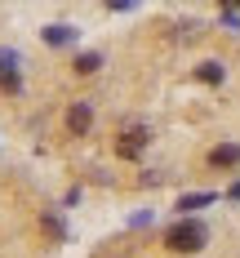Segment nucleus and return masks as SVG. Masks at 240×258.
Returning <instances> with one entry per match:
<instances>
[{"instance_id":"7","label":"nucleus","mask_w":240,"mask_h":258,"mask_svg":"<svg viewBox=\"0 0 240 258\" xmlns=\"http://www.w3.org/2000/svg\"><path fill=\"white\" fill-rule=\"evenodd\" d=\"M0 89H9V94H18V89H23V80H18L14 67H0Z\"/></svg>"},{"instance_id":"8","label":"nucleus","mask_w":240,"mask_h":258,"mask_svg":"<svg viewBox=\"0 0 240 258\" xmlns=\"http://www.w3.org/2000/svg\"><path fill=\"white\" fill-rule=\"evenodd\" d=\"M209 201H213V191H196V196H183L178 209H200V205H209Z\"/></svg>"},{"instance_id":"9","label":"nucleus","mask_w":240,"mask_h":258,"mask_svg":"<svg viewBox=\"0 0 240 258\" xmlns=\"http://www.w3.org/2000/svg\"><path fill=\"white\" fill-rule=\"evenodd\" d=\"M76 72H80V76L98 72V53H80V58H76Z\"/></svg>"},{"instance_id":"4","label":"nucleus","mask_w":240,"mask_h":258,"mask_svg":"<svg viewBox=\"0 0 240 258\" xmlns=\"http://www.w3.org/2000/svg\"><path fill=\"white\" fill-rule=\"evenodd\" d=\"M89 120H94L89 103H76L71 111H67V125H71V134H85V129H89Z\"/></svg>"},{"instance_id":"5","label":"nucleus","mask_w":240,"mask_h":258,"mask_svg":"<svg viewBox=\"0 0 240 258\" xmlns=\"http://www.w3.org/2000/svg\"><path fill=\"white\" fill-rule=\"evenodd\" d=\"M45 40H49V45H71L76 31H71L67 23H53V27H45Z\"/></svg>"},{"instance_id":"2","label":"nucleus","mask_w":240,"mask_h":258,"mask_svg":"<svg viewBox=\"0 0 240 258\" xmlns=\"http://www.w3.org/2000/svg\"><path fill=\"white\" fill-rule=\"evenodd\" d=\"M142 147H147V129H142V125H129L125 134H120V138H116V152L125 156V160H133V156L142 152Z\"/></svg>"},{"instance_id":"3","label":"nucleus","mask_w":240,"mask_h":258,"mask_svg":"<svg viewBox=\"0 0 240 258\" xmlns=\"http://www.w3.org/2000/svg\"><path fill=\"white\" fill-rule=\"evenodd\" d=\"M209 165H213V169H231V165H240V147H236V143L213 147V152H209Z\"/></svg>"},{"instance_id":"1","label":"nucleus","mask_w":240,"mask_h":258,"mask_svg":"<svg viewBox=\"0 0 240 258\" xmlns=\"http://www.w3.org/2000/svg\"><path fill=\"white\" fill-rule=\"evenodd\" d=\"M205 223H196V218H183V223H174L169 236H165V245L174 249V254H196V249H205Z\"/></svg>"},{"instance_id":"6","label":"nucleus","mask_w":240,"mask_h":258,"mask_svg":"<svg viewBox=\"0 0 240 258\" xmlns=\"http://www.w3.org/2000/svg\"><path fill=\"white\" fill-rule=\"evenodd\" d=\"M196 80H205V85H218V80H222V67H218V62H200V67H196Z\"/></svg>"},{"instance_id":"10","label":"nucleus","mask_w":240,"mask_h":258,"mask_svg":"<svg viewBox=\"0 0 240 258\" xmlns=\"http://www.w3.org/2000/svg\"><path fill=\"white\" fill-rule=\"evenodd\" d=\"M45 232H49V236H58V240H62V223H58V218H45Z\"/></svg>"}]
</instances>
